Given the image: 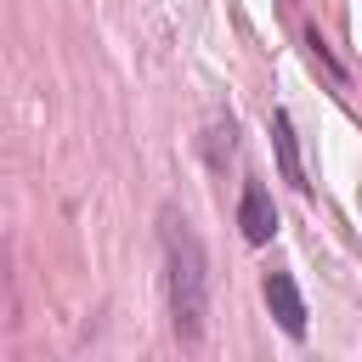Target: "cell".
Wrapping results in <instances>:
<instances>
[{
    "mask_svg": "<svg viewBox=\"0 0 362 362\" xmlns=\"http://www.w3.org/2000/svg\"><path fill=\"white\" fill-rule=\"evenodd\" d=\"M158 249H164V288H170L175 334L187 345H198L204 317H209V255H204V238L192 232V221L175 204L158 215Z\"/></svg>",
    "mask_w": 362,
    "mask_h": 362,
    "instance_id": "6da1fadb",
    "label": "cell"
},
{
    "mask_svg": "<svg viewBox=\"0 0 362 362\" xmlns=\"http://www.w3.org/2000/svg\"><path fill=\"white\" fill-rule=\"evenodd\" d=\"M238 226H243V238H249V243H272V238H277V204H272L266 181H243Z\"/></svg>",
    "mask_w": 362,
    "mask_h": 362,
    "instance_id": "7a4b0ae2",
    "label": "cell"
},
{
    "mask_svg": "<svg viewBox=\"0 0 362 362\" xmlns=\"http://www.w3.org/2000/svg\"><path fill=\"white\" fill-rule=\"evenodd\" d=\"M266 305H272V317L288 339L305 334V300H300V283L288 272H266Z\"/></svg>",
    "mask_w": 362,
    "mask_h": 362,
    "instance_id": "3957f363",
    "label": "cell"
},
{
    "mask_svg": "<svg viewBox=\"0 0 362 362\" xmlns=\"http://www.w3.org/2000/svg\"><path fill=\"white\" fill-rule=\"evenodd\" d=\"M272 147H277V170H283V181L305 192L311 181H305V164H300V141H294V119H288V107H272Z\"/></svg>",
    "mask_w": 362,
    "mask_h": 362,
    "instance_id": "277c9868",
    "label": "cell"
},
{
    "mask_svg": "<svg viewBox=\"0 0 362 362\" xmlns=\"http://www.w3.org/2000/svg\"><path fill=\"white\" fill-rule=\"evenodd\" d=\"M305 51H311V62H322V68H328V79H334V85H345V68L334 62V51H328V40H322L317 28H305Z\"/></svg>",
    "mask_w": 362,
    "mask_h": 362,
    "instance_id": "5b68a950",
    "label": "cell"
},
{
    "mask_svg": "<svg viewBox=\"0 0 362 362\" xmlns=\"http://www.w3.org/2000/svg\"><path fill=\"white\" fill-rule=\"evenodd\" d=\"M232 136H238V124H232V119H215V124H209V158H215V164H221V158H232V147H238Z\"/></svg>",
    "mask_w": 362,
    "mask_h": 362,
    "instance_id": "8992f818",
    "label": "cell"
}]
</instances>
